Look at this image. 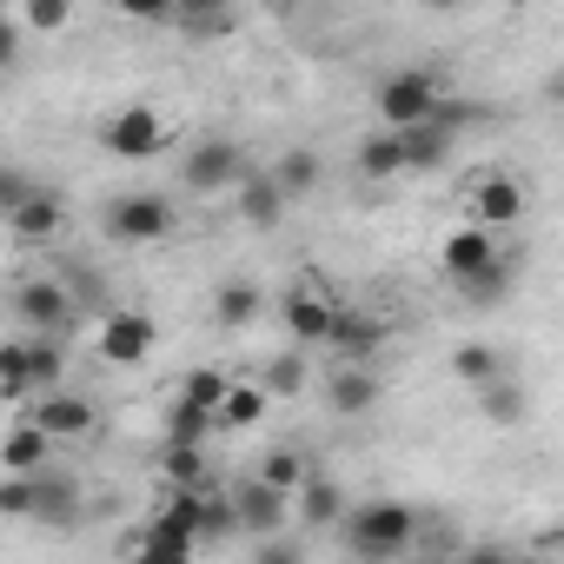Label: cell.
<instances>
[{
	"instance_id": "cell-29",
	"label": "cell",
	"mask_w": 564,
	"mask_h": 564,
	"mask_svg": "<svg viewBox=\"0 0 564 564\" xmlns=\"http://www.w3.org/2000/svg\"><path fill=\"white\" fill-rule=\"evenodd\" d=\"M252 478H259L265 491H279V498H293V491L313 478V465H306L293 445H279V452H265V458H259V471H252Z\"/></svg>"
},
{
	"instance_id": "cell-21",
	"label": "cell",
	"mask_w": 564,
	"mask_h": 564,
	"mask_svg": "<svg viewBox=\"0 0 564 564\" xmlns=\"http://www.w3.org/2000/svg\"><path fill=\"white\" fill-rule=\"evenodd\" d=\"M239 219L259 226V232H272L279 219H286V199H279V186L265 180V166H246V180H239Z\"/></svg>"
},
{
	"instance_id": "cell-17",
	"label": "cell",
	"mask_w": 564,
	"mask_h": 564,
	"mask_svg": "<svg viewBox=\"0 0 564 564\" xmlns=\"http://www.w3.org/2000/svg\"><path fill=\"white\" fill-rule=\"evenodd\" d=\"M61 226H67V199H61L54 186H34V199L8 219V232H14V239H28V246H47Z\"/></svg>"
},
{
	"instance_id": "cell-41",
	"label": "cell",
	"mask_w": 564,
	"mask_h": 564,
	"mask_svg": "<svg viewBox=\"0 0 564 564\" xmlns=\"http://www.w3.org/2000/svg\"><path fill=\"white\" fill-rule=\"evenodd\" d=\"M21 54H28L21 21H14V14H0V74H14V67H21Z\"/></svg>"
},
{
	"instance_id": "cell-13",
	"label": "cell",
	"mask_w": 564,
	"mask_h": 564,
	"mask_svg": "<svg viewBox=\"0 0 564 564\" xmlns=\"http://www.w3.org/2000/svg\"><path fill=\"white\" fill-rule=\"evenodd\" d=\"M333 300L326 293H313V286H293L286 300H279V326L293 333V346H326V333H333Z\"/></svg>"
},
{
	"instance_id": "cell-18",
	"label": "cell",
	"mask_w": 564,
	"mask_h": 564,
	"mask_svg": "<svg viewBox=\"0 0 564 564\" xmlns=\"http://www.w3.org/2000/svg\"><path fill=\"white\" fill-rule=\"evenodd\" d=\"M379 392H386V386H379L372 366H339V372L326 379V405L346 412V419H366V412L379 405Z\"/></svg>"
},
{
	"instance_id": "cell-4",
	"label": "cell",
	"mask_w": 564,
	"mask_h": 564,
	"mask_svg": "<svg viewBox=\"0 0 564 564\" xmlns=\"http://www.w3.org/2000/svg\"><path fill=\"white\" fill-rule=\"evenodd\" d=\"M166 120H160V107H113L107 120H100V147L113 153V160H153V153H166Z\"/></svg>"
},
{
	"instance_id": "cell-20",
	"label": "cell",
	"mask_w": 564,
	"mask_h": 564,
	"mask_svg": "<svg viewBox=\"0 0 564 564\" xmlns=\"http://www.w3.org/2000/svg\"><path fill=\"white\" fill-rule=\"evenodd\" d=\"M452 147H458V133H445L438 120L399 133V160H405V173H438V166L452 160Z\"/></svg>"
},
{
	"instance_id": "cell-38",
	"label": "cell",
	"mask_w": 564,
	"mask_h": 564,
	"mask_svg": "<svg viewBox=\"0 0 564 564\" xmlns=\"http://www.w3.org/2000/svg\"><path fill=\"white\" fill-rule=\"evenodd\" d=\"M485 419H498V425H518V419H524V392L511 386V372L485 386Z\"/></svg>"
},
{
	"instance_id": "cell-34",
	"label": "cell",
	"mask_w": 564,
	"mask_h": 564,
	"mask_svg": "<svg viewBox=\"0 0 564 564\" xmlns=\"http://www.w3.org/2000/svg\"><path fill=\"white\" fill-rule=\"evenodd\" d=\"M206 432H213V412L173 399V412H166V445H206Z\"/></svg>"
},
{
	"instance_id": "cell-24",
	"label": "cell",
	"mask_w": 564,
	"mask_h": 564,
	"mask_svg": "<svg viewBox=\"0 0 564 564\" xmlns=\"http://www.w3.org/2000/svg\"><path fill=\"white\" fill-rule=\"evenodd\" d=\"M259 313H265V293L252 286V279H226V286L213 293V326H226V333L252 326Z\"/></svg>"
},
{
	"instance_id": "cell-22",
	"label": "cell",
	"mask_w": 564,
	"mask_h": 564,
	"mask_svg": "<svg viewBox=\"0 0 564 564\" xmlns=\"http://www.w3.org/2000/svg\"><path fill=\"white\" fill-rule=\"evenodd\" d=\"M265 392H259V379H232L226 386V399H219V412H213V432H246V425H259L265 419Z\"/></svg>"
},
{
	"instance_id": "cell-30",
	"label": "cell",
	"mask_w": 564,
	"mask_h": 564,
	"mask_svg": "<svg viewBox=\"0 0 564 564\" xmlns=\"http://www.w3.org/2000/svg\"><path fill=\"white\" fill-rule=\"evenodd\" d=\"M511 286H518V259H511V252H498V265H491V272H478L471 286H458V300H471V306H498Z\"/></svg>"
},
{
	"instance_id": "cell-19",
	"label": "cell",
	"mask_w": 564,
	"mask_h": 564,
	"mask_svg": "<svg viewBox=\"0 0 564 564\" xmlns=\"http://www.w3.org/2000/svg\"><path fill=\"white\" fill-rule=\"evenodd\" d=\"M47 458H54L47 432H34L28 419L8 425V438H0V471H8V478H34V471H47Z\"/></svg>"
},
{
	"instance_id": "cell-44",
	"label": "cell",
	"mask_w": 564,
	"mask_h": 564,
	"mask_svg": "<svg viewBox=\"0 0 564 564\" xmlns=\"http://www.w3.org/2000/svg\"><path fill=\"white\" fill-rule=\"evenodd\" d=\"M538 564H551V557H538Z\"/></svg>"
},
{
	"instance_id": "cell-1",
	"label": "cell",
	"mask_w": 564,
	"mask_h": 564,
	"mask_svg": "<svg viewBox=\"0 0 564 564\" xmlns=\"http://www.w3.org/2000/svg\"><path fill=\"white\" fill-rule=\"evenodd\" d=\"M419 531H425V511L405 498H366V505H346V518H339L346 551L366 564H399L419 544Z\"/></svg>"
},
{
	"instance_id": "cell-28",
	"label": "cell",
	"mask_w": 564,
	"mask_h": 564,
	"mask_svg": "<svg viewBox=\"0 0 564 564\" xmlns=\"http://www.w3.org/2000/svg\"><path fill=\"white\" fill-rule=\"evenodd\" d=\"M452 372H458V386H491V379H505V352L498 346H485V339H465V346H452Z\"/></svg>"
},
{
	"instance_id": "cell-23",
	"label": "cell",
	"mask_w": 564,
	"mask_h": 564,
	"mask_svg": "<svg viewBox=\"0 0 564 564\" xmlns=\"http://www.w3.org/2000/svg\"><path fill=\"white\" fill-rule=\"evenodd\" d=\"M193 557H199V544H186V538H173L160 524H140L127 538V564H193Z\"/></svg>"
},
{
	"instance_id": "cell-6",
	"label": "cell",
	"mask_w": 564,
	"mask_h": 564,
	"mask_svg": "<svg viewBox=\"0 0 564 564\" xmlns=\"http://www.w3.org/2000/svg\"><path fill=\"white\" fill-rule=\"evenodd\" d=\"M239 180H246V147L239 140H199L180 160V186L186 193H219V186H239Z\"/></svg>"
},
{
	"instance_id": "cell-32",
	"label": "cell",
	"mask_w": 564,
	"mask_h": 564,
	"mask_svg": "<svg viewBox=\"0 0 564 564\" xmlns=\"http://www.w3.org/2000/svg\"><path fill=\"white\" fill-rule=\"evenodd\" d=\"M259 392H265V399H293V392H306V359H300V352H279V359L265 366Z\"/></svg>"
},
{
	"instance_id": "cell-16",
	"label": "cell",
	"mask_w": 564,
	"mask_h": 564,
	"mask_svg": "<svg viewBox=\"0 0 564 564\" xmlns=\"http://www.w3.org/2000/svg\"><path fill=\"white\" fill-rule=\"evenodd\" d=\"M265 180L279 186V199L293 206V199H306V193H313V186L326 180V160H319L313 147H286V153H279V160L265 166Z\"/></svg>"
},
{
	"instance_id": "cell-26",
	"label": "cell",
	"mask_w": 564,
	"mask_h": 564,
	"mask_svg": "<svg viewBox=\"0 0 564 564\" xmlns=\"http://www.w3.org/2000/svg\"><path fill=\"white\" fill-rule=\"evenodd\" d=\"M61 379H67V346L47 339V333H34V339H28V392H34V399H41V392H61Z\"/></svg>"
},
{
	"instance_id": "cell-10",
	"label": "cell",
	"mask_w": 564,
	"mask_h": 564,
	"mask_svg": "<svg viewBox=\"0 0 564 564\" xmlns=\"http://www.w3.org/2000/svg\"><path fill=\"white\" fill-rule=\"evenodd\" d=\"M232 518H239V531H252V544H259V538L293 531V498H279V491H265L259 478H246V485H232Z\"/></svg>"
},
{
	"instance_id": "cell-8",
	"label": "cell",
	"mask_w": 564,
	"mask_h": 564,
	"mask_svg": "<svg viewBox=\"0 0 564 564\" xmlns=\"http://www.w3.org/2000/svg\"><path fill=\"white\" fill-rule=\"evenodd\" d=\"M28 425L47 432V438H94L100 432V405L80 399V392H41L28 405Z\"/></svg>"
},
{
	"instance_id": "cell-2",
	"label": "cell",
	"mask_w": 564,
	"mask_h": 564,
	"mask_svg": "<svg viewBox=\"0 0 564 564\" xmlns=\"http://www.w3.org/2000/svg\"><path fill=\"white\" fill-rule=\"evenodd\" d=\"M438 80L425 74V67H399V74H386L379 80V94H372V107H379V127L386 133H405V127H425L432 113H438Z\"/></svg>"
},
{
	"instance_id": "cell-15",
	"label": "cell",
	"mask_w": 564,
	"mask_h": 564,
	"mask_svg": "<svg viewBox=\"0 0 564 564\" xmlns=\"http://www.w3.org/2000/svg\"><path fill=\"white\" fill-rule=\"evenodd\" d=\"M293 518H300V531H339V518H346V491H339V478H306L300 491H293Z\"/></svg>"
},
{
	"instance_id": "cell-36",
	"label": "cell",
	"mask_w": 564,
	"mask_h": 564,
	"mask_svg": "<svg viewBox=\"0 0 564 564\" xmlns=\"http://www.w3.org/2000/svg\"><path fill=\"white\" fill-rule=\"evenodd\" d=\"M34 186H41V180H34L21 160H0V219H14V213L34 199Z\"/></svg>"
},
{
	"instance_id": "cell-5",
	"label": "cell",
	"mask_w": 564,
	"mask_h": 564,
	"mask_svg": "<svg viewBox=\"0 0 564 564\" xmlns=\"http://www.w3.org/2000/svg\"><path fill=\"white\" fill-rule=\"evenodd\" d=\"M14 313L47 333V339H67L74 319H80V300L67 293V279H21V293H14Z\"/></svg>"
},
{
	"instance_id": "cell-14",
	"label": "cell",
	"mask_w": 564,
	"mask_h": 564,
	"mask_svg": "<svg viewBox=\"0 0 564 564\" xmlns=\"http://www.w3.org/2000/svg\"><path fill=\"white\" fill-rule=\"evenodd\" d=\"M326 346L339 352V366H372V352L386 346V326L372 319V313H333V333H326Z\"/></svg>"
},
{
	"instance_id": "cell-35",
	"label": "cell",
	"mask_w": 564,
	"mask_h": 564,
	"mask_svg": "<svg viewBox=\"0 0 564 564\" xmlns=\"http://www.w3.org/2000/svg\"><path fill=\"white\" fill-rule=\"evenodd\" d=\"M0 399H34L28 392V339H0Z\"/></svg>"
},
{
	"instance_id": "cell-7",
	"label": "cell",
	"mask_w": 564,
	"mask_h": 564,
	"mask_svg": "<svg viewBox=\"0 0 564 564\" xmlns=\"http://www.w3.org/2000/svg\"><path fill=\"white\" fill-rule=\"evenodd\" d=\"M160 346V326L147 313H107L100 333H94V359L100 366H147Z\"/></svg>"
},
{
	"instance_id": "cell-3",
	"label": "cell",
	"mask_w": 564,
	"mask_h": 564,
	"mask_svg": "<svg viewBox=\"0 0 564 564\" xmlns=\"http://www.w3.org/2000/svg\"><path fill=\"white\" fill-rule=\"evenodd\" d=\"M100 226H107V239H120V246H153V239H166V232L180 226V213H173L166 193H120V199H107Z\"/></svg>"
},
{
	"instance_id": "cell-37",
	"label": "cell",
	"mask_w": 564,
	"mask_h": 564,
	"mask_svg": "<svg viewBox=\"0 0 564 564\" xmlns=\"http://www.w3.org/2000/svg\"><path fill=\"white\" fill-rule=\"evenodd\" d=\"M226 538H239V518H232V498H219V491H206V511H199V544H226Z\"/></svg>"
},
{
	"instance_id": "cell-25",
	"label": "cell",
	"mask_w": 564,
	"mask_h": 564,
	"mask_svg": "<svg viewBox=\"0 0 564 564\" xmlns=\"http://www.w3.org/2000/svg\"><path fill=\"white\" fill-rule=\"evenodd\" d=\"M352 173L372 180V186H379V180H399V173H405V160H399V133L379 127L372 140H359V147H352Z\"/></svg>"
},
{
	"instance_id": "cell-42",
	"label": "cell",
	"mask_w": 564,
	"mask_h": 564,
	"mask_svg": "<svg viewBox=\"0 0 564 564\" xmlns=\"http://www.w3.org/2000/svg\"><path fill=\"white\" fill-rule=\"evenodd\" d=\"M452 564H518L505 544H471V551H452Z\"/></svg>"
},
{
	"instance_id": "cell-40",
	"label": "cell",
	"mask_w": 564,
	"mask_h": 564,
	"mask_svg": "<svg viewBox=\"0 0 564 564\" xmlns=\"http://www.w3.org/2000/svg\"><path fill=\"white\" fill-rule=\"evenodd\" d=\"M34 511V478H0V518H28Z\"/></svg>"
},
{
	"instance_id": "cell-27",
	"label": "cell",
	"mask_w": 564,
	"mask_h": 564,
	"mask_svg": "<svg viewBox=\"0 0 564 564\" xmlns=\"http://www.w3.org/2000/svg\"><path fill=\"white\" fill-rule=\"evenodd\" d=\"M160 471L173 491H213V465H206V445H166L160 452Z\"/></svg>"
},
{
	"instance_id": "cell-33",
	"label": "cell",
	"mask_w": 564,
	"mask_h": 564,
	"mask_svg": "<svg viewBox=\"0 0 564 564\" xmlns=\"http://www.w3.org/2000/svg\"><path fill=\"white\" fill-rule=\"evenodd\" d=\"M14 21H21V34H67L74 28V8H67V0H28Z\"/></svg>"
},
{
	"instance_id": "cell-43",
	"label": "cell",
	"mask_w": 564,
	"mask_h": 564,
	"mask_svg": "<svg viewBox=\"0 0 564 564\" xmlns=\"http://www.w3.org/2000/svg\"><path fill=\"white\" fill-rule=\"evenodd\" d=\"M405 564H452V557H405Z\"/></svg>"
},
{
	"instance_id": "cell-12",
	"label": "cell",
	"mask_w": 564,
	"mask_h": 564,
	"mask_svg": "<svg viewBox=\"0 0 564 564\" xmlns=\"http://www.w3.org/2000/svg\"><path fill=\"white\" fill-rule=\"evenodd\" d=\"M498 252H505V246H498V232H485V226H458V232L445 239V252H438V259H445V279H452V286H471L478 272H491V265H498Z\"/></svg>"
},
{
	"instance_id": "cell-39",
	"label": "cell",
	"mask_w": 564,
	"mask_h": 564,
	"mask_svg": "<svg viewBox=\"0 0 564 564\" xmlns=\"http://www.w3.org/2000/svg\"><path fill=\"white\" fill-rule=\"evenodd\" d=\"M252 564H306V538H293V531L259 538V544H252Z\"/></svg>"
},
{
	"instance_id": "cell-9",
	"label": "cell",
	"mask_w": 564,
	"mask_h": 564,
	"mask_svg": "<svg viewBox=\"0 0 564 564\" xmlns=\"http://www.w3.org/2000/svg\"><path fill=\"white\" fill-rule=\"evenodd\" d=\"M28 524H41V531H74L80 524V478L74 471H34V511H28Z\"/></svg>"
},
{
	"instance_id": "cell-31",
	"label": "cell",
	"mask_w": 564,
	"mask_h": 564,
	"mask_svg": "<svg viewBox=\"0 0 564 564\" xmlns=\"http://www.w3.org/2000/svg\"><path fill=\"white\" fill-rule=\"evenodd\" d=\"M226 386H232V372H219V366H199V372H186V379H180V399H186V405H199V412H219Z\"/></svg>"
},
{
	"instance_id": "cell-11",
	"label": "cell",
	"mask_w": 564,
	"mask_h": 564,
	"mask_svg": "<svg viewBox=\"0 0 564 564\" xmlns=\"http://www.w3.org/2000/svg\"><path fill=\"white\" fill-rule=\"evenodd\" d=\"M471 226H485V232H498V226H518L524 219V186L511 180V173H485V180H471Z\"/></svg>"
}]
</instances>
